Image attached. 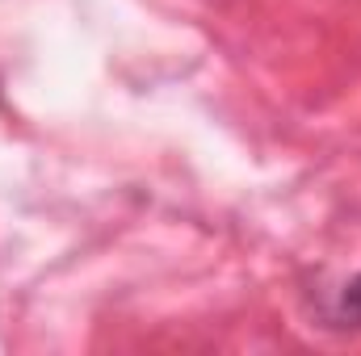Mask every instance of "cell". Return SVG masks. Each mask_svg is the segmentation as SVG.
<instances>
[{"instance_id":"6da1fadb","label":"cell","mask_w":361,"mask_h":356,"mask_svg":"<svg viewBox=\"0 0 361 356\" xmlns=\"http://www.w3.org/2000/svg\"><path fill=\"white\" fill-rule=\"evenodd\" d=\"M336 319L341 323H353V327H361V272L341 289V302H336Z\"/></svg>"}]
</instances>
